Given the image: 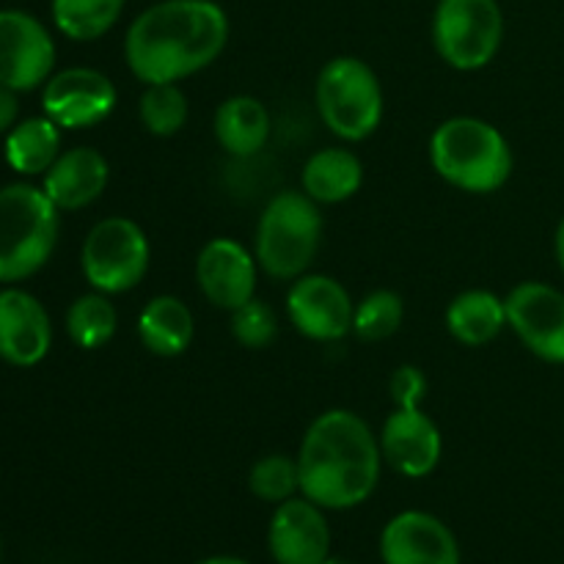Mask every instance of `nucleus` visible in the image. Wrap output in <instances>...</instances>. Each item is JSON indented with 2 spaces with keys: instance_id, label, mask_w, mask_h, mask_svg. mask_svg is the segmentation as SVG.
Returning a JSON list of instances; mask_svg holds the SVG:
<instances>
[{
  "instance_id": "obj_22",
  "label": "nucleus",
  "mask_w": 564,
  "mask_h": 564,
  "mask_svg": "<svg viewBox=\"0 0 564 564\" xmlns=\"http://www.w3.org/2000/svg\"><path fill=\"white\" fill-rule=\"evenodd\" d=\"M507 328L505 297L490 290H466L446 306V330L466 347H485Z\"/></svg>"
},
{
  "instance_id": "obj_34",
  "label": "nucleus",
  "mask_w": 564,
  "mask_h": 564,
  "mask_svg": "<svg viewBox=\"0 0 564 564\" xmlns=\"http://www.w3.org/2000/svg\"><path fill=\"white\" fill-rule=\"evenodd\" d=\"M325 564H347V562H341V560H328Z\"/></svg>"
},
{
  "instance_id": "obj_33",
  "label": "nucleus",
  "mask_w": 564,
  "mask_h": 564,
  "mask_svg": "<svg viewBox=\"0 0 564 564\" xmlns=\"http://www.w3.org/2000/svg\"><path fill=\"white\" fill-rule=\"evenodd\" d=\"M193 564H251L246 560H240V556H229V554H220V556H207V560H198Z\"/></svg>"
},
{
  "instance_id": "obj_24",
  "label": "nucleus",
  "mask_w": 564,
  "mask_h": 564,
  "mask_svg": "<svg viewBox=\"0 0 564 564\" xmlns=\"http://www.w3.org/2000/svg\"><path fill=\"white\" fill-rule=\"evenodd\" d=\"M127 0H50L53 25L72 42H97L113 31Z\"/></svg>"
},
{
  "instance_id": "obj_21",
  "label": "nucleus",
  "mask_w": 564,
  "mask_h": 564,
  "mask_svg": "<svg viewBox=\"0 0 564 564\" xmlns=\"http://www.w3.org/2000/svg\"><path fill=\"white\" fill-rule=\"evenodd\" d=\"M364 185V165L350 149L325 147L306 160L301 171V191L317 204H341Z\"/></svg>"
},
{
  "instance_id": "obj_7",
  "label": "nucleus",
  "mask_w": 564,
  "mask_h": 564,
  "mask_svg": "<svg viewBox=\"0 0 564 564\" xmlns=\"http://www.w3.org/2000/svg\"><path fill=\"white\" fill-rule=\"evenodd\" d=\"M433 44L452 69H485L505 44V11L499 0H438L433 11Z\"/></svg>"
},
{
  "instance_id": "obj_1",
  "label": "nucleus",
  "mask_w": 564,
  "mask_h": 564,
  "mask_svg": "<svg viewBox=\"0 0 564 564\" xmlns=\"http://www.w3.org/2000/svg\"><path fill=\"white\" fill-rule=\"evenodd\" d=\"M229 31V14L215 0H158L127 28V69L143 86L180 83L218 61Z\"/></svg>"
},
{
  "instance_id": "obj_6",
  "label": "nucleus",
  "mask_w": 564,
  "mask_h": 564,
  "mask_svg": "<svg viewBox=\"0 0 564 564\" xmlns=\"http://www.w3.org/2000/svg\"><path fill=\"white\" fill-rule=\"evenodd\" d=\"M314 102L323 124L341 141H367L383 119V88L367 61L336 55L319 69Z\"/></svg>"
},
{
  "instance_id": "obj_4",
  "label": "nucleus",
  "mask_w": 564,
  "mask_h": 564,
  "mask_svg": "<svg viewBox=\"0 0 564 564\" xmlns=\"http://www.w3.org/2000/svg\"><path fill=\"white\" fill-rule=\"evenodd\" d=\"M325 220L319 204L303 191H281L264 204L253 235L259 270L275 281H295L314 264Z\"/></svg>"
},
{
  "instance_id": "obj_14",
  "label": "nucleus",
  "mask_w": 564,
  "mask_h": 564,
  "mask_svg": "<svg viewBox=\"0 0 564 564\" xmlns=\"http://www.w3.org/2000/svg\"><path fill=\"white\" fill-rule=\"evenodd\" d=\"M196 281L202 295L220 312H235L257 297L259 262L253 251L231 237H215L198 251Z\"/></svg>"
},
{
  "instance_id": "obj_30",
  "label": "nucleus",
  "mask_w": 564,
  "mask_h": 564,
  "mask_svg": "<svg viewBox=\"0 0 564 564\" xmlns=\"http://www.w3.org/2000/svg\"><path fill=\"white\" fill-rule=\"evenodd\" d=\"M389 389L394 408H422L424 397H427V378L419 367L405 364L391 375Z\"/></svg>"
},
{
  "instance_id": "obj_32",
  "label": "nucleus",
  "mask_w": 564,
  "mask_h": 564,
  "mask_svg": "<svg viewBox=\"0 0 564 564\" xmlns=\"http://www.w3.org/2000/svg\"><path fill=\"white\" fill-rule=\"evenodd\" d=\"M554 253H556V264H560L562 275H564V218L556 226V235H554Z\"/></svg>"
},
{
  "instance_id": "obj_9",
  "label": "nucleus",
  "mask_w": 564,
  "mask_h": 564,
  "mask_svg": "<svg viewBox=\"0 0 564 564\" xmlns=\"http://www.w3.org/2000/svg\"><path fill=\"white\" fill-rule=\"evenodd\" d=\"M507 328L540 361L564 367V292L545 281H523L505 297Z\"/></svg>"
},
{
  "instance_id": "obj_16",
  "label": "nucleus",
  "mask_w": 564,
  "mask_h": 564,
  "mask_svg": "<svg viewBox=\"0 0 564 564\" xmlns=\"http://www.w3.org/2000/svg\"><path fill=\"white\" fill-rule=\"evenodd\" d=\"M383 564H460V543L441 518L424 510H405L380 532Z\"/></svg>"
},
{
  "instance_id": "obj_20",
  "label": "nucleus",
  "mask_w": 564,
  "mask_h": 564,
  "mask_svg": "<svg viewBox=\"0 0 564 564\" xmlns=\"http://www.w3.org/2000/svg\"><path fill=\"white\" fill-rule=\"evenodd\" d=\"M270 113L262 99L251 94H235L215 110L213 130L220 149L231 158H253L270 138Z\"/></svg>"
},
{
  "instance_id": "obj_5",
  "label": "nucleus",
  "mask_w": 564,
  "mask_h": 564,
  "mask_svg": "<svg viewBox=\"0 0 564 564\" xmlns=\"http://www.w3.org/2000/svg\"><path fill=\"white\" fill-rule=\"evenodd\" d=\"M61 209L28 182L0 191V284H17L47 264L61 231Z\"/></svg>"
},
{
  "instance_id": "obj_29",
  "label": "nucleus",
  "mask_w": 564,
  "mask_h": 564,
  "mask_svg": "<svg viewBox=\"0 0 564 564\" xmlns=\"http://www.w3.org/2000/svg\"><path fill=\"white\" fill-rule=\"evenodd\" d=\"M229 330L231 339L246 347V350H264L279 336V314L262 297H251V301L231 312Z\"/></svg>"
},
{
  "instance_id": "obj_8",
  "label": "nucleus",
  "mask_w": 564,
  "mask_h": 564,
  "mask_svg": "<svg viewBox=\"0 0 564 564\" xmlns=\"http://www.w3.org/2000/svg\"><path fill=\"white\" fill-rule=\"evenodd\" d=\"M152 246L135 220L124 215L94 224L80 251V268L91 290L102 295H124L135 290L149 273Z\"/></svg>"
},
{
  "instance_id": "obj_2",
  "label": "nucleus",
  "mask_w": 564,
  "mask_h": 564,
  "mask_svg": "<svg viewBox=\"0 0 564 564\" xmlns=\"http://www.w3.org/2000/svg\"><path fill=\"white\" fill-rule=\"evenodd\" d=\"M301 496L341 512L361 507L380 482V441L358 413L334 408L308 424L295 455Z\"/></svg>"
},
{
  "instance_id": "obj_26",
  "label": "nucleus",
  "mask_w": 564,
  "mask_h": 564,
  "mask_svg": "<svg viewBox=\"0 0 564 564\" xmlns=\"http://www.w3.org/2000/svg\"><path fill=\"white\" fill-rule=\"evenodd\" d=\"M187 116H191V105L176 83H154L143 88L138 99V119L149 135H176L187 124Z\"/></svg>"
},
{
  "instance_id": "obj_31",
  "label": "nucleus",
  "mask_w": 564,
  "mask_h": 564,
  "mask_svg": "<svg viewBox=\"0 0 564 564\" xmlns=\"http://www.w3.org/2000/svg\"><path fill=\"white\" fill-rule=\"evenodd\" d=\"M17 94L20 91L0 83V135L11 132V127L17 124V116H20V97Z\"/></svg>"
},
{
  "instance_id": "obj_13",
  "label": "nucleus",
  "mask_w": 564,
  "mask_h": 564,
  "mask_svg": "<svg viewBox=\"0 0 564 564\" xmlns=\"http://www.w3.org/2000/svg\"><path fill=\"white\" fill-rule=\"evenodd\" d=\"M383 463L405 479H424L438 468L444 435L422 408H394L380 427Z\"/></svg>"
},
{
  "instance_id": "obj_3",
  "label": "nucleus",
  "mask_w": 564,
  "mask_h": 564,
  "mask_svg": "<svg viewBox=\"0 0 564 564\" xmlns=\"http://www.w3.org/2000/svg\"><path fill=\"white\" fill-rule=\"evenodd\" d=\"M430 163L446 185L474 196H488L510 182V141L499 127L477 116H452L430 135Z\"/></svg>"
},
{
  "instance_id": "obj_27",
  "label": "nucleus",
  "mask_w": 564,
  "mask_h": 564,
  "mask_svg": "<svg viewBox=\"0 0 564 564\" xmlns=\"http://www.w3.org/2000/svg\"><path fill=\"white\" fill-rule=\"evenodd\" d=\"M405 319V303L394 290H375L356 303L352 334L361 341H386L400 330Z\"/></svg>"
},
{
  "instance_id": "obj_18",
  "label": "nucleus",
  "mask_w": 564,
  "mask_h": 564,
  "mask_svg": "<svg viewBox=\"0 0 564 564\" xmlns=\"http://www.w3.org/2000/svg\"><path fill=\"white\" fill-rule=\"evenodd\" d=\"M110 182V165L99 149L75 147L58 154L44 174L42 191L61 213H75L88 207L105 193Z\"/></svg>"
},
{
  "instance_id": "obj_25",
  "label": "nucleus",
  "mask_w": 564,
  "mask_h": 564,
  "mask_svg": "<svg viewBox=\"0 0 564 564\" xmlns=\"http://www.w3.org/2000/svg\"><path fill=\"white\" fill-rule=\"evenodd\" d=\"M116 330H119V312L110 303V295L94 290L75 297V303L66 308V334L80 350H102Z\"/></svg>"
},
{
  "instance_id": "obj_35",
  "label": "nucleus",
  "mask_w": 564,
  "mask_h": 564,
  "mask_svg": "<svg viewBox=\"0 0 564 564\" xmlns=\"http://www.w3.org/2000/svg\"><path fill=\"white\" fill-rule=\"evenodd\" d=\"M0 554H3V540H0Z\"/></svg>"
},
{
  "instance_id": "obj_28",
  "label": "nucleus",
  "mask_w": 564,
  "mask_h": 564,
  "mask_svg": "<svg viewBox=\"0 0 564 564\" xmlns=\"http://www.w3.org/2000/svg\"><path fill=\"white\" fill-rule=\"evenodd\" d=\"M248 490L253 494V499L273 507L295 499V496H301L297 460L290 455H268L257 460L248 474Z\"/></svg>"
},
{
  "instance_id": "obj_17",
  "label": "nucleus",
  "mask_w": 564,
  "mask_h": 564,
  "mask_svg": "<svg viewBox=\"0 0 564 564\" xmlns=\"http://www.w3.org/2000/svg\"><path fill=\"white\" fill-rule=\"evenodd\" d=\"M53 345V325L39 297L20 286L0 290V358L11 367H36Z\"/></svg>"
},
{
  "instance_id": "obj_19",
  "label": "nucleus",
  "mask_w": 564,
  "mask_h": 564,
  "mask_svg": "<svg viewBox=\"0 0 564 564\" xmlns=\"http://www.w3.org/2000/svg\"><path fill=\"white\" fill-rule=\"evenodd\" d=\"M138 339L158 358H176L187 352L196 339L191 306L176 295L152 297L138 314Z\"/></svg>"
},
{
  "instance_id": "obj_15",
  "label": "nucleus",
  "mask_w": 564,
  "mask_h": 564,
  "mask_svg": "<svg viewBox=\"0 0 564 564\" xmlns=\"http://www.w3.org/2000/svg\"><path fill=\"white\" fill-rule=\"evenodd\" d=\"M268 551L275 564H325L330 560V527L323 507L295 496L275 505L268 527Z\"/></svg>"
},
{
  "instance_id": "obj_11",
  "label": "nucleus",
  "mask_w": 564,
  "mask_h": 564,
  "mask_svg": "<svg viewBox=\"0 0 564 564\" xmlns=\"http://www.w3.org/2000/svg\"><path fill=\"white\" fill-rule=\"evenodd\" d=\"M55 42L42 20L22 9H0V83L33 91L53 75Z\"/></svg>"
},
{
  "instance_id": "obj_10",
  "label": "nucleus",
  "mask_w": 564,
  "mask_h": 564,
  "mask_svg": "<svg viewBox=\"0 0 564 564\" xmlns=\"http://www.w3.org/2000/svg\"><path fill=\"white\" fill-rule=\"evenodd\" d=\"M119 102L113 80L91 66H69L55 75L42 88L44 116L61 130H88L108 119Z\"/></svg>"
},
{
  "instance_id": "obj_12",
  "label": "nucleus",
  "mask_w": 564,
  "mask_h": 564,
  "mask_svg": "<svg viewBox=\"0 0 564 564\" xmlns=\"http://www.w3.org/2000/svg\"><path fill=\"white\" fill-rule=\"evenodd\" d=\"M350 292L334 275L303 273L286 292V319L312 341H339L352 330Z\"/></svg>"
},
{
  "instance_id": "obj_23",
  "label": "nucleus",
  "mask_w": 564,
  "mask_h": 564,
  "mask_svg": "<svg viewBox=\"0 0 564 564\" xmlns=\"http://www.w3.org/2000/svg\"><path fill=\"white\" fill-rule=\"evenodd\" d=\"M61 154V127L50 116L17 121L6 132V163L22 176H44Z\"/></svg>"
}]
</instances>
